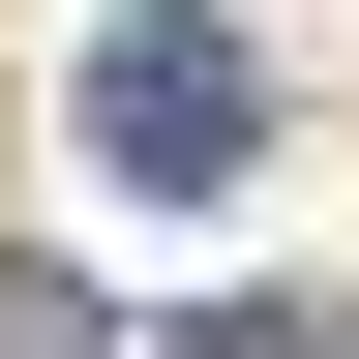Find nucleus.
<instances>
[{
    "mask_svg": "<svg viewBox=\"0 0 359 359\" xmlns=\"http://www.w3.org/2000/svg\"><path fill=\"white\" fill-rule=\"evenodd\" d=\"M0 359H120V330H90V299H60V269H0Z\"/></svg>",
    "mask_w": 359,
    "mask_h": 359,
    "instance_id": "obj_2",
    "label": "nucleus"
},
{
    "mask_svg": "<svg viewBox=\"0 0 359 359\" xmlns=\"http://www.w3.org/2000/svg\"><path fill=\"white\" fill-rule=\"evenodd\" d=\"M240 150H269V60L180 30V0H120V30H90V180H120V210H210Z\"/></svg>",
    "mask_w": 359,
    "mask_h": 359,
    "instance_id": "obj_1",
    "label": "nucleus"
}]
</instances>
